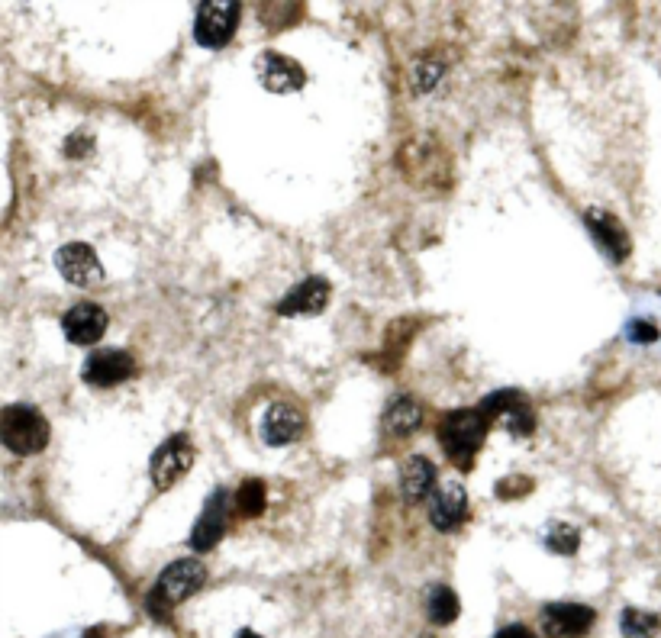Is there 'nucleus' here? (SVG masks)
Segmentation results:
<instances>
[{"label": "nucleus", "mask_w": 661, "mask_h": 638, "mask_svg": "<svg viewBox=\"0 0 661 638\" xmlns=\"http://www.w3.org/2000/svg\"><path fill=\"white\" fill-rule=\"evenodd\" d=\"M487 429H491V419H487L481 410H452L442 416L436 439L445 448V455H449L455 468L471 471L474 455L481 452V445L487 439Z\"/></svg>", "instance_id": "nucleus-1"}, {"label": "nucleus", "mask_w": 661, "mask_h": 638, "mask_svg": "<svg viewBox=\"0 0 661 638\" xmlns=\"http://www.w3.org/2000/svg\"><path fill=\"white\" fill-rule=\"evenodd\" d=\"M529 490H533L529 477H507V481L497 487L500 497H513V493H529Z\"/></svg>", "instance_id": "nucleus-26"}, {"label": "nucleus", "mask_w": 661, "mask_h": 638, "mask_svg": "<svg viewBox=\"0 0 661 638\" xmlns=\"http://www.w3.org/2000/svg\"><path fill=\"white\" fill-rule=\"evenodd\" d=\"M110 326V316L104 307L97 303H78L62 316V332L71 345H94L104 339V332Z\"/></svg>", "instance_id": "nucleus-14"}, {"label": "nucleus", "mask_w": 661, "mask_h": 638, "mask_svg": "<svg viewBox=\"0 0 661 638\" xmlns=\"http://www.w3.org/2000/svg\"><path fill=\"white\" fill-rule=\"evenodd\" d=\"M329 294H333L329 281L320 278V274H310V278H304L300 284H294V287L281 297L278 313H281V316H316V313L326 310Z\"/></svg>", "instance_id": "nucleus-13"}, {"label": "nucleus", "mask_w": 661, "mask_h": 638, "mask_svg": "<svg viewBox=\"0 0 661 638\" xmlns=\"http://www.w3.org/2000/svg\"><path fill=\"white\" fill-rule=\"evenodd\" d=\"M426 609H429V619H433L436 626H449V622L458 619V609H462V603H458V593L452 587L436 584L433 590H429Z\"/></svg>", "instance_id": "nucleus-19"}, {"label": "nucleus", "mask_w": 661, "mask_h": 638, "mask_svg": "<svg viewBox=\"0 0 661 638\" xmlns=\"http://www.w3.org/2000/svg\"><path fill=\"white\" fill-rule=\"evenodd\" d=\"M229 503H233V497H229L226 487H217L207 497L204 510H200L194 529H191V548L200 551V555H207L210 548H217L220 539L226 535V522H229Z\"/></svg>", "instance_id": "nucleus-8"}, {"label": "nucleus", "mask_w": 661, "mask_h": 638, "mask_svg": "<svg viewBox=\"0 0 661 638\" xmlns=\"http://www.w3.org/2000/svg\"><path fill=\"white\" fill-rule=\"evenodd\" d=\"M136 374V358L123 352V348H100L88 361H84L81 377L91 387H113L123 384Z\"/></svg>", "instance_id": "nucleus-11"}, {"label": "nucleus", "mask_w": 661, "mask_h": 638, "mask_svg": "<svg viewBox=\"0 0 661 638\" xmlns=\"http://www.w3.org/2000/svg\"><path fill=\"white\" fill-rule=\"evenodd\" d=\"M584 226H587V232L594 236V242L603 249V255H607L610 261H626L629 258V252H632V239H629V232H626V226L616 220L613 213H607V210H600V207H594V210H587L584 213Z\"/></svg>", "instance_id": "nucleus-12"}, {"label": "nucleus", "mask_w": 661, "mask_h": 638, "mask_svg": "<svg viewBox=\"0 0 661 638\" xmlns=\"http://www.w3.org/2000/svg\"><path fill=\"white\" fill-rule=\"evenodd\" d=\"M545 548L552 555H574L581 548V532L568 526V522H555V526L545 532Z\"/></svg>", "instance_id": "nucleus-22"}, {"label": "nucleus", "mask_w": 661, "mask_h": 638, "mask_svg": "<svg viewBox=\"0 0 661 638\" xmlns=\"http://www.w3.org/2000/svg\"><path fill=\"white\" fill-rule=\"evenodd\" d=\"M0 442L13 455H36L49 445V423L36 406L30 403H10L0 413Z\"/></svg>", "instance_id": "nucleus-3"}, {"label": "nucleus", "mask_w": 661, "mask_h": 638, "mask_svg": "<svg viewBox=\"0 0 661 638\" xmlns=\"http://www.w3.org/2000/svg\"><path fill=\"white\" fill-rule=\"evenodd\" d=\"M236 638H262V635H258V632H252V629H242V632H239Z\"/></svg>", "instance_id": "nucleus-28"}, {"label": "nucleus", "mask_w": 661, "mask_h": 638, "mask_svg": "<svg viewBox=\"0 0 661 638\" xmlns=\"http://www.w3.org/2000/svg\"><path fill=\"white\" fill-rule=\"evenodd\" d=\"M423 426V406L416 403L413 397H397L387 403L384 410V429L397 435V439H407L416 429Z\"/></svg>", "instance_id": "nucleus-18"}, {"label": "nucleus", "mask_w": 661, "mask_h": 638, "mask_svg": "<svg viewBox=\"0 0 661 638\" xmlns=\"http://www.w3.org/2000/svg\"><path fill=\"white\" fill-rule=\"evenodd\" d=\"M597 622V613L584 603L542 606V632L549 638H584Z\"/></svg>", "instance_id": "nucleus-10"}, {"label": "nucleus", "mask_w": 661, "mask_h": 638, "mask_svg": "<svg viewBox=\"0 0 661 638\" xmlns=\"http://www.w3.org/2000/svg\"><path fill=\"white\" fill-rule=\"evenodd\" d=\"M265 503H268L265 481H258V477H246V481H242L239 490H236V510H239V516H246V519L262 516Z\"/></svg>", "instance_id": "nucleus-20"}, {"label": "nucleus", "mask_w": 661, "mask_h": 638, "mask_svg": "<svg viewBox=\"0 0 661 638\" xmlns=\"http://www.w3.org/2000/svg\"><path fill=\"white\" fill-rule=\"evenodd\" d=\"M620 629L626 638H655L661 629V619L655 613H645V609H623L620 616Z\"/></svg>", "instance_id": "nucleus-21"}, {"label": "nucleus", "mask_w": 661, "mask_h": 638, "mask_svg": "<svg viewBox=\"0 0 661 638\" xmlns=\"http://www.w3.org/2000/svg\"><path fill=\"white\" fill-rule=\"evenodd\" d=\"M478 410L487 419H504V426L513 435H533L536 429V413H533V403L523 394V390H494L481 400Z\"/></svg>", "instance_id": "nucleus-7"}, {"label": "nucleus", "mask_w": 661, "mask_h": 638, "mask_svg": "<svg viewBox=\"0 0 661 638\" xmlns=\"http://www.w3.org/2000/svg\"><path fill=\"white\" fill-rule=\"evenodd\" d=\"M626 336H629L632 342L645 345V342H655V339H658V329H655L652 319H632V323L626 326Z\"/></svg>", "instance_id": "nucleus-24"}, {"label": "nucleus", "mask_w": 661, "mask_h": 638, "mask_svg": "<svg viewBox=\"0 0 661 638\" xmlns=\"http://www.w3.org/2000/svg\"><path fill=\"white\" fill-rule=\"evenodd\" d=\"M91 145H94V136H91V133H75V136L65 139V155H68V158H81V155L91 152Z\"/></svg>", "instance_id": "nucleus-25"}, {"label": "nucleus", "mask_w": 661, "mask_h": 638, "mask_svg": "<svg viewBox=\"0 0 661 638\" xmlns=\"http://www.w3.org/2000/svg\"><path fill=\"white\" fill-rule=\"evenodd\" d=\"M255 78L268 94H294L307 84V71L281 52H262L255 58Z\"/></svg>", "instance_id": "nucleus-9"}, {"label": "nucleus", "mask_w": 661, "mask_h": 638, "mask_svg": "<svg viewBox=\"0 0 661 638\" xmlns=\"http://www.w3.org/2000/svg\"><path fill=\"white\" fill-rule=\"evenodd\" d=\"M194 458H197V452H194V445H191L188 435H184V432L171 435V439H165L162 445L155 448V455H152V461H149L152 484H155L158 490L175 487L181 477L194 468Z\"/></svg>", "instance_id": "nucleus-5"}, {"label": "nucleus", "mask_w": 661, "mask_h": 638, "mask_svg": "<svg viewBox=\"0 0 661 638\" xmlns=\"http://www.w3.org/2000/svg\"><path fill=\"white\" fill-rule=\"evenodd\" d=\"M413 75H416V91L420 94H429L433 91V84L442 78V65L439 62H416V68H413Z\"/></svg>", "instance_id": "nucleus-23"}, {"label": "nucleus", "mask_w": 661, "mask_h": 638, "mask_svg": "<svg viewBox=\"0 0 661 638\" xmlns=\"http://www.w3.org/2000/svg\"><path fill=\"white\" fill-rule=\"evenodd\" d=\"M239 17H242V7L236 0H207V4L197 7L194 39L204 49H223L226 42L236 36Z\"/></svg>", "instance_id": "nucleus-4"}, {"label": "nucleus", "mask_w": 661, "mask_h": 638, "mask_svg": "<svg viewBox=\"0 0 661 638\" xmlns=\"http://www.w3.org/2000/svg\"><path fill=\"white\" fill-rule=\"evenodd\" d=\"M55 268H59L62 278L71 287H81V290H91L100 287L107 281V271L100 265L97 252L91 249L88 242H68L55 252Z\"/></svg>", "instance_id": "nucleus-6"}, {"label": "nucleus", "mask_w": 661, "mask_h": 638, "mask_svg": "<svg viewBox=\"0 0 661 638\" xmlns=\"http://www.w3.org/2000/svg\"><path fill=\"white\" fill-rule=\"evenodd\" d=\"M207 584V568L197 558H178L158 574L152 593L146 597V609L152 619H168L171 606L194 597V593Z\"/></svg>", "instance_id": "nucleus-2"}, {"label": "nucleus", "mask_w": 661, "mask_h": 638, "mask_svg": "<svg viewBox=\"0 0 661 638\" xmlns=\"http://www.w3.org/2000/svg\"><path fill=\"white\" fill-rule=\"evenodd\" d=\"M468 516V493L462 481H445L433 493V506H429V522L439 532H455Z\"/></svg>", "instance_id": "nucleus-16"}, {"label": "nucleus", "mask_w": 661, "mask_h": 638, "mask_svg": "<svg viewBox=\"0 0 661 638\" xmlns=\"http://www.w3.org/2000/svg\"><path fill=\"white\" fill-rule=\"evenodd\" d=\"M304 429H307L304 413H300L294 403H284V400L271 403L265 419H262V439L271 448H284V445L297 442L300 435H304Z\"/></svg>", "instance_id": "nucleus-15"}, {"label": "nucleus", "mask_w": 661, "mask_h": 638, "mask_svg": "<svg viewBox=\"0 0 661 638\" xmlns=\"http://www.w3.org/2000/svg\"><path fill=\"white\" fill-rule=\"evenodd\" d=\"M494 638H536V632L529 629V626H520V622H516V626H504Z\"/></svg>", "instance_id": "nucleus-27"}, {"label": "nucleus", "mask_w": 661, "mask_h": 638, "mask_svg": "<svg viewBox=\"0 0 661 638\" xmlns=\"http://www.w3.org/2000/svg\"><path fill=\"white\" fill-rule=\"evenodd\" d=\"M436 481H439L436 464L423 455H410L404 461V468H400V497H404L407 506L423 503L436 493Z\"/></svg>", "instance_id": "nucleus-17"}]
</instances>
